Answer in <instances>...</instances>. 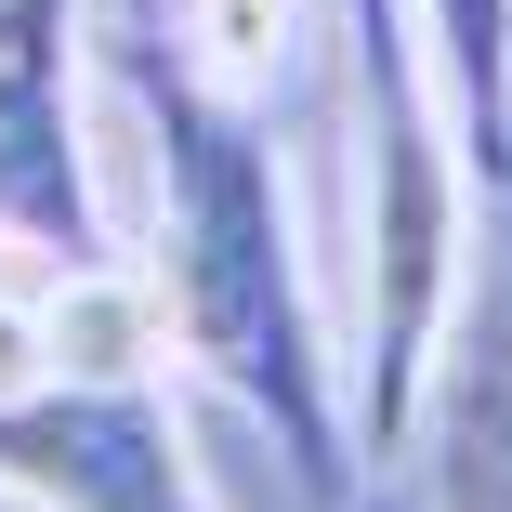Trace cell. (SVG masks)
Here are the masks:
<instances>
[{"label": "cell", "instance_id": "1", "mask_svg": "<svg viewBox=\"0 0 512 512\" xmlns=\"http://www.w3.org/2000/svg\"><path fill=\"white\" fill-rule=\"evenodd\" d=\"M119 132L145 158V237H158L132 276L158 289L184 355L289 447V473L316 499H342V473H355L342 342H329V302H316L263 119L211 66H184L171 40H119Z\"/></svg>", "mask_w": 512, "mask_h": 512}, {"label": "cell", "instance_id": "2", "mask_svg": "<svg viewBox=\"0 0 512 512\" xmlns=\"http://www.w3.org/2000/svg\"><path fill=\"white\" fill-rule=\"evenodd\" d=\"M342 263V421L355 460H407V421L473 289V158L407 0H342Z\"/></svg>", "mask_w": 512, "mask_h": 512}, {"label": "cell", "instance_id": "3", "mask_svg": "<svg viewBox=\"0 0 512 512\" xmlns=\"http://www.w3.org/2000/svg\"><path fill=\"white\" fill-rule=\"evenodd\" d=\"M0 486L27 512H224L184 421H171V394H158V368L0 394Z\"/></svg>", "mask_w": 512, "mask_h": 512}, {"label": "cell", "instance_id": "4", "mask_svg": "<svg viewBox=\"0 0 512 512\" xmlns=\"http://www.w3.org/2000/svg\"><path fill=\"white\" fill-rule=\"evenodd\" d=\"M0 250L53 276L106 263V171L79 106V0H0Z\"/></svg>", "mask_w": 512, "mask_h": 512}, {"label": "cell", "instance_id": "5", "mask_svg": "<svg viewBox=\"0 0 512 512\" xmlns=\"http://www.w3.org/2000/svg\"><path fill=\"white\" fill-rule=\"evenodd\" d=\"M407 434H421V512H512V289L447 329Z\"/></svg>", "mask_w": 512, "mask_h": 512}, {"label": "cell", "instance_id": "6", "mask_svg": "<svg viewBox=\"0 0 512 512\" xmlns=\"http://www.w3.org/2000/svg\"><path fill=\"white\" fill-rule=\"evenodd\" d=\"M407 27H421V53H434V92L460 119L473 184L499 197L512 184V0H407Z\"/></svg>", "mask_w": 512, "mask_h": 512}, {"label": "cell", "instance_id": "7", "mask_svg": "<svg viewBox=\"0 0 512 512\" xmlns=\"http://www.w3.org/2000/svg\"><path fill=\"white\" fill-rule=\"evenodd\" d=\"M40 381H53V302L0 289V394H40Z\"/></svg>", "mask_w": 512, "mask_h": 512}]
</instances>
